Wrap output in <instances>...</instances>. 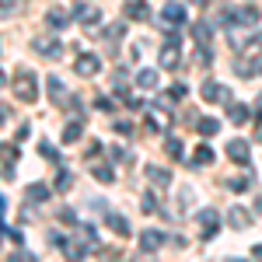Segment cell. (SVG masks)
Listing matches in <instances>:
<instances>
[{
  "label": "cell",
  "mask_w": 262,
  "mask_h": 262,
  "mask_svg": "<svg viewBox=\"0 0 262 262\" xmlns=\"http://www.w3.org/2000/svg\"><path fill=\"white\" fill-rule=\"evenodd\" d=\"M14 95L21 101H28V105L39 98V81H35V74L28 67H18V74H14Z\"/></svg>",
  "instance_id": "1"
},
{
  "label": "cell",
  "mask_w": 262,
  "mask_h": 262,
  "mask_svg": "<svg viewBox=\"0 0 262 262\" xmlns=\"http://www.w3.org/2000/svg\"><path fill=\"white\" fill-rule=\"evenodd\" d=\"M196 221H200V227H203V238H213V234L221 231V213H217V210H210V206L200 210V217H196Z\"/></svg>",
  "instance_id": "2"
},
{
  "label": "cell",
  "mask_w": 262,
  "mask_h": 262,
  "mask_svg": "<svg viewBox=\"0 0 262 262\" xmlns=\"http://www.w3.org/2000/svg\"><path fill=\"white\" fill-rule=\"evenodd\" d=\"M32 49L42 53V56H60L63 53V46L56 42V35H35V39H32Z\"/></svg>",
  "instance_id": "3"
},
{
  "label": "cell",
  "mask_w": 262,
  "mask_h": 262,
  "mask_svg": "<svg viewBox=\"0 0 262 262\" xmlns=\"http://www.w3.org/2000/svg\"><path fill=\"white\" fill-rule=\"evenodd\" d=\"M164 242H168V234H164V231H140V252H147V255H150V252H158Z\"/></svg>",
  "instance_id": "4"
},
{
  "label": "cell",
  "mask_w": 262,
  "mask_h": 262,
  "mask_svg": "<svg viewBox=\"0 0 262 262\" xmlns=\"http://www.w3.org/2000/svg\"><path fill=\"white\" fill-rule=\"evenodd\" d=\"M98 70H101V60L95 53H81V56H77V74H81V77H95Z\"/></svg>",
  "instance_id": "5"
},
{
  "label": "cell",
  "mask_w": 262,
  "mask_h": 262,
  "mask_svg": "<svg viewBox=\"0 0 262 262\" xmlns=\"http://www.w3.org/2000/svg\"><path fill=\"white\" fill-rule=\"evenodd\" d=\"M227 224H231L234 231H245V227L252 224V213H248L245 206H231V210H227Z\"/></svg>",
  "instance_id": "6"
},
{
  "label": "cell",
  "mask_w": 262,
  "mask_h": 262,
  "mask_svg": "<svg viewBox=\"0 0 262 262\" xmlns=\"http://www.w3.org/2000/svg\"><path fill=\"white\" fill-rule=\"evenodd\" d=\"M227 154H231V161H238V164L252 161V150H248V143H245V140H231V143H227Z\"/></svg>",
  "instance_id": "7"
},
{
  "label": "cell",
  "mask_w": 262,
  "mask_h": 262,
  "mask_svg": "<svg viewBox=\"0 0 262 262\" xmlns=\"http://www.w3.org/2000/svg\"><path fill=\"white\" fill-rule=\"evenodd\" d=\"M203 98L206 101H231V95H227V88H221L217 81H206L203 84Z\"/></svg>",
  "instance_id": "8"
},
{
  "label": "cell",
  "mask_w": 262,
  "mask_h": 262,
  "mask_svg": "<svg viewBox=\"0 0 262 262\" xmlns=\"http://www.w3.org/2000/svg\"><path fill=\"white\" fill-rule=\"evenodd\" d=\"M74 18L81 21V25H98V21H101V11H98V7H84V4H77Z\"/></svg>",
  "instance_id": "9"
},
{
  "label": "cell",
  "mask_w": 262,
  "mask_h": 262,
  "mask_svg": "<svg viewBox=\"0 0 262 262\" xmlns=\"http://www.w3.org/2000/svg\"><path fill=\"white\" fill-rule=\"evenodd\" d=\"M161 67L164 70H175L179 67V42H168L161 49Z\"/></svg>",
  "instance_id": "10"
},
{
  "label": "cell",
  "mask_w": 262,
  "mask_h": 262,
  "mask_svg": "<svg viewBox=\"0 0 262 262\" xmlns=\"http://www.w3.org/2000/svg\"><path fill=\"white\" fill-rule=\"evenodd\" d=\"M248 116H252V108H248V105H242V101H231V108H227V119L234 122V126L248 122Z\"/></svg>",
  "instance_id": "11"
},
{
  "label": "cell",
  "mask_w": 262,
  "mask_h": 262,
  "mask_svg": "<svg viewBox=\"0 0 262 262\" xmlns=\"http://www.w3.org/2000/svg\"><path fill=\"white\" fill-rule=\"evenodd\" d=\"M126 14L133 21H147L150 11H147V0H126Z\"/></svg>",
  "instance_id": "12"
},
{
  "label": "cell",
  "mask_w": 262,
  "mask_h": 262,
  "mask_svg": "<svg viewBox=\"0 0 262 262\" xmlns=\"http://www.w3.org/2000/svg\"><path fill=\"white\" fill-rule=\"evenodd\" d=\"M161 18H164V25H182L185 21V7L182 4H168L161 11Z\"/></svg>",
  "instance_id": "13"
},
{
  "label": "cell",
  "mask_w": 262,
  "mask_h": 262,
  "mask_svg": "<svg viewBox=\"0 0 262 262\" xmlns=\"http://www.w3.org/2000/svg\"><path fill=\"white\" fill-rule=\"evenodd\" d=\"M49 95H53V101H60V105H67V101H70V95H67V88H63V81L56 77V74L49 77Z\"/></svg>",
  "instance_id": "14"
},
{
  "label": "cell",
  "mask_w": 262,
  "mask_h": 262,
  "mask_svg": "<svg viewBox=\"0 0 262 262\" xmlns=\"http://www.w3.org/2000/svg\"><path fill=\"white\" fill-rule=\"evenodd\" d=\"M234 21H242V25H259V11H255V7H234Z\"/></svg>",
  "instance_id": "15"
},
{
  "label": "cell",
  "mask_w": 262,
  "mask_h": 262,
  "mask_svg": "<svg viewBox=\"0 0 262 262\" xmlns=\"http://www.w3.org/2000/svg\"><path fill=\"white\" fill-rule=\"evenodd\" d=\"M196 129H200L203 137H213V133L221 129V122H217V119H210V116H200V119H196Z\"/></svg>",
  "instance_id": "16"
},
{
  "label": "cell",
  "mask_w": 262,
  "mask_h": 262,
  "mask_svg": "<svg viewBox=\"0 0 262 262\" xmlns=\"http://www.w3.org/2000/svg\"><path fill=\"white\" fill-rule=\"evenodd\" d=\"M46 21H49L53 28H63V25H70V14H67L63 7H53V11L46 14Z\"/></svg>",
  "instance_id": "17"
},
{
  "label": "cell",
  "mask_w": 262,
  "mask_h": 262,
  "mask_svg": "<svg viewBox=\"0 0 262 262\" xmlns=\"http://www.w3.org/2000/svg\"><path fill=\"white\" fill-rule=\"evenodd\" d=\"M25 196H28L32 203H46V200H49V189L35 182V185H28V189H25Z\"/></svg>",
  "instance_id": "18"
},
{
  "label": "cell",
  "mask_w": 262,
  "mask_h": 262,
  "mask_svg": "<svg viewBox=\"0 0 262 262\" xmlns=\"http://www.w3.org/2000/svg\"><path fill=\"white\" fill-rule=\"evenodd\" d=\"M137 84L147 88V91H154V88H158V70H140V74H137Z\"/></svg>",
  "instance_id": "19"
},
{
  "label": "cell",
  "mask_w": 262,
  "mask_h": 262,
  "mask_svg": "<svg viewBox=\"0 0 262 262\" xmlns=\"http://www.w3.org/2000/svg\"><path fill=\"white\" fill-rule=\"evenodd\" d=\"M147 179L154 182V185H168V182H171V175H168L164 168H158V164H150V168H147Z\"/></svg>",
  "instance_id": "20"
},
{
  "label": "cell",
  "mask_w": 262,
  "mask_h": 262,
  "mask_svg": "<svg viewBox=\"0 0 262 262\" xmlns=\"http://www.w3.org/2000/svg\"><path fill=\"white\" fill-rule=\"evenodd\" d=\"M81 129H84V119H74L67 129H63V143H74L77 137H81Z\"/></svg>",
  "instance_id": "21"
},
{
  "label": "cell",
  "mask_w": 262,
  "mask_h": 262,
  "mask_svg": "<svg viewBox=\"0 0 262 262\" xmlns=\"http://www.w3.org/2000/svg\"><path fill=\"white\" fill-rule=\"evenodd\" d=\"M248 185H252V175H238V179H227V189H231V192H245Z\"/></svg>",
  "instance_id": "22"
},
{
  "label": "cell",
  "mask_w": 262,
  "mask_h": 262,
  "mask_svg": "<svg viewBox=\"0 0 262 262\" xmlns=\"http://www.w3.org/2000/svg\"><path fill=\"white\" fill-rule=\"evenodd\" d=\"M91 175H95L98 182H112V179H116V171H112L108 164H95V168H91Z\"/></svg>",
  "instance_id": "23"
},
{
  "label": "cell",
  "mask_w": 262,
  "mask_h": 262,
  "mask_svg": "<svg viewBox=\"0 0 262 262\" xmlns=\"http://www.w3.org/2000/svg\"><path fill=\"white\" fill-rule=\"evenodd\" d=\"M140 210L143 213H158V196H154V192H143L140 196Z\"/></svg>",
  "instance_id": "24"
},
{
  "label": "cell",
  "mask_w": 262,
  "mask_h": 262,
  "mask_svg": "<svg viewBox=\"0 0 262 262\" xmlns=\"http://www.w3.org/2000/svg\"><path fill=\"white\" fill-rule=\"evenodd\" d=\"M164 154L179 161V158H182V140H175V137H168V140H164Z\"/></svg>",
  "instance_id": "25"
},
{
  "label": "cell",
  "mask_w": 262,
  "mask_h": 262,
  "mask_svg": "<svg viewBox=\"0 0 262 262\" xmlns=\"http://www.w3.org/2000/svg\"><path fill=\"white\" fill-rule=\"evenodd\" d=\"M105 221H108V227H112V231H116V234H129V224L122 221V217H116V213H108V217H105Z\"/></svg>",
  "instance_id": "26"
},
{
  "label": "cell",
  "mask_w": 262,
  "mask_h": 262,
  "mask_svg": "<svg viewBox=\"0 0 262 262\" xmlns=\"http://www.w3.org/2000/svg\"><path fill=\"white\" fill-rule=\"evenodd\" d=\"M192 39L200 42V46H206V42H210V28H206L203 21H200V25H192Z\"/></svg>",
  "instance_id": "27"
},
{
  "label": "cell",
  "mask_w": 262,
  "mask_h": 262,
  "mask_svg": "<svg viewBox=\"0 0 262 262\" xmlns=\"http://www.w3.org/2000/svg\"><path fill=\"white\" fill-rule=\"evenodd\" d=\"M192 164H213V150H210V147H200V150L192 154Z\"/></svg>",
  "instance_id": "28"
},
{
  "label": "cell",
  "mask_w": 262,
  "mask_h": 262,
  "mask_svg": "<svg viewBox=\"0 0 262 262\" xmlns=\"http://www.w3.org/2000/svg\"><path fill=\"white\" fill-rule=\"evenodd\" d=\"M122 32H126L122 25H108V28H105V39H108V46H116V42L122 39Z\"/></svg>",
  "instance_id": "29"
},
{
  "label": "cell",
  "mask_w": 262,
  "mask_h": 262,
  "mask_svg": "<svg viewBox=\"0 0 262 262\" xmlns=\"http://www.w3.org/2000/svg\"><path fill=\"white\" fill-rule=\"evenodd\" d=\"M192 60H196V67H210V53H206V46H200V49L192 53Z\"/></svg>",
  "instance_id": "30"
},
{
  "label": "cell",
  "mask_w": 262,
  "mask_h": 262,
  "mask_svg": "<svg viewBox=\"0 0 262 262\" xmlns=\"http://www.w3.org/2000/svg\"><path fill=\"white\" fill-rule=\"evenodd\" d=\"M60 221L63 224H77V213H74L70 206H63V210H60Z\"/></svg>",
  "instance_id": "31"
},
{
  "label": "cell",
  "mask_w": 262,
  "mask_h": 262,
  "mask_svg": "<svg viewBox=\"0 0 262 262\" xmlns=\"http://www.w3.org/2000/svg\"><path fill=\"white\" fill-rule=\"evenodd\" d=\"M56 185H60L63 192H67V189H70V185H74V179H70V171H60V182H56Z\"/></svg>",
  "instance_id": "32"
},
{
  "label": "cell",
  "mask_w": 262,
  "mask_h": 262,
  "mask_svg": "<svg viewBox=\"0 0 262 262\" xmlns=\"http://www.w3.org/2000/svg\"><path fill=\"white\" fill-rule=\"evenodd\" d=\"M0 7L4 11H14V7H21V0H0Z\"/></svg>",
  "instance_id": "33"
},
{
  "label": "cell",
  "mask_w": 262,
  "mask_h": 262,
  "mask_svg": "<svg viewBox=\"0 0 262 262\" xmlns=\"http://www.w3.org/2000/svg\"><path fill=\"white\" fill-rule=\"evenodd\" d=\"M171 98H185V84H175L171 88Z\"/></svg>",
  "instance_id": "34"
},
{
  "label": "cell",
  "mask_w": 262,
  "mask_h": 262,
  "mask_svg": "<svg viewBox=\"0 0 262 262\" xmlns=\"http://www.w3.org/2000/svg\"><path fill=\"white\" fill-rule=\"evenodd\" d=\"M252 255H255V259H262V245H255V248H252Z\"/></svg>",
  "instance_id": "35"
},
{
  "label": "cell",
  "mask_w": 262,
  "mask_h": 262,
  "mask_svg": "<svg viewBox=\"0 0 262 262\" xmlns=\"http://www.w3.org/2000/svg\"><path fill=\"white\" fill-rule=\"evenodd\" d=\"M255 116H259V119H262V98L255 101Z\"/></svg>",
  "instance_id": "36"
},
{
  "label": "cell",
  "mask_w": 262,
  "mask_h": 262,
  "mask_svg": "<svg viewBox=\"0 0 262 262\" xmlns=\"http://www.w3.org/2000/svg\"><path fill=\"white\" fill-rule=\"evenodd\" d=\"M192 4H200V7H206V4H210V0H192Z\"/></svg>",
  "instance_id": "37"
},
{
  "label": "cell",
  "mask_w": 262,
  "mask_h": 262,
  "mask_svg": "<svg viewBox=\"0 0 262 262\" xmlns=\"http://www.w3.org/2000/svg\"><path fill=\"white\" fill-rule=\"evenodd\" d=\"M255 210H262V196H259V200H255Z\"/></svg>",
  "instance_id": "38"
},
{
  "label": "cell",
  "mask_w": 262,
  "mask_h": 262,
  "mask_svg": "<svg viewBox=\"0 0 262 262\" xmlns=\"http://www.w3.org/2000/svg\"><path fill=\"white\" fill-rule=\"evenodd\" d=\"M255 74H262V60H259V67H255Z\"/></svg>",
  "instance_id": "39"
},
{
  "label": "cell",
  "mask_w": 262,
  "mask_h": 262,
  "mask_svg": "<svg viewBox=\"0 0 262 262\" xmlns=\"http://www.w3.org/2000/svg\"><path fill=\"white\" fill-rule=\"evenodd\" d=\"M4 81H7V77H4V70H0V84H4Z\"/></svg>",
  "instance_id": "40"
}]
</instances>
